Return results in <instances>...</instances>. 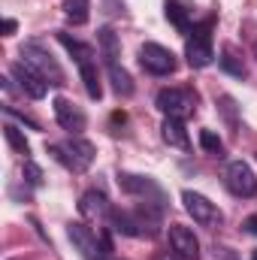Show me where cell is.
<instances>
[{
    "label": "cell",
    "instance_id": "obj_1",
    "mask_svg": "<svg viewBox=\"0 0 257 260\" xmlns=\"http://www.w3.org/2000/svg\"><path fill=\"white\" fill-rule=\"evenodd\" d=\"M49 151L64 164L67 170H73V173H85V170L94 164V157H97L94 142H88V139H82V136H70L64 145H52Z\"/></svg>",
    "mask_w": 257,
    "mask_h": 260
},
{
    "label": "cell",
    "instance_id": "obj_2",
    "mask_svg": "<svg viewBox=\"0 0 257 260\" xmlns=\"http://www.w3.org/2000/svg\"><path fill=\"white\" fill-rule=\"evenodd\" d=\"M21 61H27V64L34 67L49 85H64V70H61V64L52 58V52L49 49H43V43H24L21 46Z\"/></svg>",
    "mask_w": 257,
    "mask_h": 260
},
{
    "label": "cell",
    "instance_id": "obj_3",
    "mask_svg": "<svg viewBox=\"0 0 257 260\" xmlns=\"http://www.w3.org/2000/svg\"><path fill=\"white\" fill-rule=\"evenodd\" d=\"M212 21H203V24H197L191 30V37H188V46H185V55H188V64L191 67H209L212 64V58H215V52H212Z\"/></svg>",
    "mask_w": 257,
    "mask_h": 260
},
{
    "label": "cell",
    "instance_id": "obj_4",
    "mask_svg": "<svg viewBox=\"0 0 257 260\" xmlns=\"http://www.w3.org/2000/svg\"><path fill=\"white\" fill-rule=\"evenodd\" d=\"M154 103H157V109L167 118H182L185 121L194 112V106H197V97H194L191 91H185V88H164Z\"/></svg>",
    "mask_w": 257,
    "mask_h": 260
},
{
    "label": "cell",
    "instance_id": "obj_5",
    "mask_svg": "<svg viewBox=\"0 0 257 260\" xmlns=\"http://www.w3.org/2000/svg\"><path fill=\"white\" fill-rule=\"evenodd\" d=\"M67 239L73 242V248H76L85 260H106V248H103V242H100V239L94 236V230L85 227L82 221L67 224Z\"/></svg>",
    "mask_w": 257,
    "mask_h": 260
},
{
    "label": "cell",
    "instance_id": "obj_6",
    "mask_svg": "<svg viewBox=\"0 0 257 260\" xmlns=\"http://www.w3.org/2000/svg\"><path fill=\"white\" fill-rule=\"evenodd\" d=\"M224 185L233 197H254L257 194V176L245 160H230L224 170Z\"/></svg>",
    "mask_w": 257,
    "mask_h": 260
},
{
    "label": "cell",
    "instance_id": "obj_7",
    "mask_svg": "<svg viewBox=\"0 0 257 260\" xmlns=\"http://www.w3.org/2000/svg\"><path fill=\"white\" fill-rule=\"evenodd\" d=\"M182 203H185V212L194 218V224H200V227H218L221 224V212L209 197L197 194V191H182Z\"/></svg>",
    "mask_w": 257,
    "mask_h": 260
},
{
    "label": "cell",
    "instance_id": "obj_8",
    "mask_svg": "<svg viewBox=\"0 0 257 260\" xmlns=\"http://www.w3.org/2000/svg\"><path fill=\"white\" fill-rule=\"evenodd\" d=\"M139 64L151 76H170V73H176V55L160 43H145L139 49Z\"/></svg>",
    "mask_w": 257,
    "mask_h": 260
},
{
    "label": "cell",
    "instance_id": "obj_9",
    "mask_svg": "<svg viewBox=\"0 0 257 260\" xmlns=\"http://www.w3.org/2000/svg\"><path fill=\"white\" fill-rule=\"evenodd\" d=\"M9 76L18 82L21 94H27L30 100H43V97H46V91H49V82H46L34 67L27 64V61H15V64L9 67Z\"/></svg>",
    "mask_w": 257,
    "mask_h": 260
},
{
    "label": "cell",
    "instance_id": "obj_10",
    "mask_svg": "<svg viewBox=\"0 0 257 260\" xmlns=\"http://www.w3.org/2000/svg\"><path fill=\"white\" fill-rule=\"evenodd\" d=\"M167 236H170L173 254L179 260H200V239L194 236L191 227H185V224H170Z\"/></svg>",
    "mask_w": 257,
    "mask_h": 260
},
{
    "label": "cell",
    "instance_id": "obj_11",
    "mask_svg": "<svg viewBox=\"0 0 257 260\" xmlns=\"http://www.w3.org/2000/svg\"><path fill=\"white\" fill-rule=\"evenodd\" d=\"M118 188L124 194H133V197H142L145 203H157L164 206V191L148 179V176H133V173H118Z\"/></svg>",
    "mask_w": 257,
    "mask_h": 260
},
{
    "label": "cell",
    "instance_id": "obj_12",
    "mask_svg": "<svg viewBox=\"0 0 257 260\" xmlns=\"http://www.w3.org/2000/svg\"><path fill=\"white\" fill-rule=\"evenodd\" d=\"M52 106H55V121H58L70 136H79V133L85 130L88 118H85V112H82L73 100H67V97H55Z\"/></svg>",
    "mask_w": 257,
    "mask_h": 260
},
{
    "label": "cell",
    "instance_id": "obj_13",
    "mask_svg": "<svg viewBox=\"0 0 257 260\" xmlns=\"http://www.w3.org/2000/svg\"><path fill=\"white\" fill-rule=\"evenodd\" d=\"M79 212L85 221H94V224H103L112 218V206H109L106 194H100V191H85L79 200Z\"/></svg>",
    "mask_w": 257,
    "mask_h": 260
},
{
    "label": "cell",
    "instance_id": "obj_14",
    "mask_svg": "<svg viewBox=\"0 0 257 260\" xmlns=\"http://www.w3.org/2000/svg\"><path fill=\"white\" fill-rule=\"evenodd\" d=\"M160 136H164V142L173 145V148H182V151L191 148V139H188V130H185V121H182V118H164Z\"/></svg>",
    "mask_w": 257,
    "mask_h": 260
},
{
    "label": "cell",
    "instance_id": "obj_15",
    "mask_svg": "<svg viewBox=\"0 0 257 260\" xmlns=\"http://www.w3.org/2000/svg\"><path fill=\"white\" fill-rule=\"evenodd\" d=\"M97 46H100V58L103 64H118V52H121V43H118V34L112 27H100L97 30Z\"/></svg>",
    "mask_w": 257,
    "mask_h": 260
},
{
    "label": "cell",
    "instance_id": "obj_16",
    "mask_svg": "<svg viewBox=\"0 0 257 260\" xmlns=\"http://www.w3.org/2000/svg\"><path fill=\"white\" fill-rule=\"evenodd\" d=\"M58 43H61L67 52L76 58V64H79V67L94 61V49H91V46H85V43H79V40H73V37H70V34H64V30H58Z\"/></svg>",
    "mask_w": 257,
    "mask_h": 260
},
{
    "label": "cell",
    "instance_id": "obj_17",
    "mask_svg": "<svg viewBox=\"0 0 257 260\" xmlns=\"http://www.w3.org/2000/svg\"><path fill=\"white\" fill-rule=\"evenodd\" d=\"M167 18L182 30V34H191V9L185 6V0H167Z\"/></svg>",
    "mask_w": 257,
    "mask_h": 260
},
{
    "label": "cell",
    "instance_id": "obj_18",
    "mask_svg": "<svg viewBox=\"0 0 257 260\" xmlns=\"http://www.w3.org/2000/svg\"><path fill=\"white\" fill-rule=\"evenodd\" d=\"M79 73H82V85H85L88 97H91V100H100V97H103V85H100L97 61H91V64H82V67H79Z\"/></svg>",
    "mask_w": 257,
    "mask_h": 260
},
{
    "label": "cell",
    "instance_id": "obj_19",
    "mask_svg": "<svg viewBox=\"0 0 257 260\" xmlns=\"http://www.w3.org/2000/svg\"><path fill=\"white\" fill-rule=\"evenodd\" d=\"M106 73H109V82H112V91L118 94V97H130L133 94V79H130V73L124 67L118 64H109L106 67Z\"/></svg>",
    "mask_w": 257,
    "mask_h": 260
},
{
    "label": "cell",
    "instance_id": "obj_20",
    "mask_svg": "<svg viewBox=\"0 0 257 260\" xmlns=\"http://www.w3.org/2000/svg\"><path fill=\"white\" fill-rule=\"evenodd\" d=\"M64 18L70 21V24H76V27L88 24V18H91L88 0H64Z\"/></svg>",
    "mask_w": 257,
    "mask_h": 260
},
{
    "label": "cell",
    "instance_id": "obj_21",
    "mask_svg": "<svg viewBox=\"0 0 257 260\" xmlns=\"http://www.w3.org/2000/svg\"><path fill=\"white\" fill-rule=\"evenodd\" d=\"M3 139L9 142V148H12L15 154H24V157L30 154V145H27L24 133H21V130L15 127V124H6V127H3Z\"/></svg>",
    "mask_w": 257,
    "mask_h": 260
},
{
    "label": "cell",
    "instance_id": "obj_22",
    "mask_svg": "<svg viewBox=\"0 0 257 260\" xmlns=\"http://www.w3.org/2000/svg\"><path fill=\"white\" fill-rule=\"evenodd\" d=\"M218 61H221V70H224V73H230V76H236V79H245V64H242V58L233 55V49H224Z\"/></svg>",
    "mask_w": 257,
    "mask_h": 260
},
{
    "label": "cell",
    "instance_id": "obj_23",
    "mask_svg": "<svg viewBox=\"0 0 257 260\" xmlns=\"http://www.w3.org/2000/svg\"><path fill=\"white\" fill-rule=\"evenodd\" d=\"M200 148H203L206 154H215V157H221V151H224V142H221V136H218L215 130H200Z\"/></svg>",
    "mask_w": 257,
    "mask_h": 260
},
{
    "label": "cell",
    "instance_id": "obj_24",
    "mask_svg": "<svg viewBox=\"0 0 257 260\" xmlns=\"http://www.w3.org/2000/svg\"><path fill=\"white\" fill-rule=\"evenodd\" d=\"M215 103H218V109L224 112V118H227V121H230V124L236 127V103H233V97H227V94H221V97H218Z\"/></svg>",
    "mask_w": 257,
    "mask_h": 260
},
{
    "label": "cell",
    "instance_id": "obj_25",
    "mask_svg": "<svg viewBox=\"0 0 257 260\" xmlns=\"http://www.w3.org/2000/svg\"><path fill=\"white\" fill-rule=\"evenodd\" d=\"M24 182H27V185H34V188H40V185H43V170H40L34 160H24Z\"/></svg>",
    "mask_w": 257,
    "mask_h": 260
},
{
    "label": "cell",
    "instance_id": "obj_26",
    "mask_svg": "<svg viewBox=\"0 0 257 260\" xmlns=\"http://www.w3.org/2000/svg\"><path fill=\"white\" fill-rule=\"evenodd\" d=\"M245 230H248L251 236H257V215H251V218L245 221Z\"/></svg>",
    "mask_w": 257,
    "mask_h": 260
},
{
    "label": "cell",
    "instance_id": "obj_27",
    "mask_svg": "<svg viewBox=\"0 0 257 260\" xmlns=\"http://www.w3.org/2000/svg\"><path fill=\"white\" fill-rule=\"evenodd\" d=\"M15 27H18V24H15L12 18H6V21H3V30H6V34H15Z\"/></svg>",
    "mask_w": 257,
    "mask_h": 260
},
{
    "label": "cell",
    "instance_id": "obj_28",
    "mask_svg": "<svg viewBox=\"0 0 257 260\" xmlns=\"http://www.w3.org/2000/svg\"><path fill=\"white\" fill-rule=\"evenodd\" d=\"M157 260H179V257H176V254H160Z\"/></svg>",
    "mask_w": 257,
    "mask_h": 260
},
{
    "label": "cell",
    "instance_id": "obj_29",
    "mask_svg": "<svg viewBox=\"0 0 257 260\" xmlns=\"http://www.w3.org/2000/svg\"><path fill=\"white\" fill-rule=\"evenodd\" d=\"M251 260H257V248H254V251H251Z\"/></svg>",
    "mask_w": 257,
    "mask_h": 260
}]
</instances>
